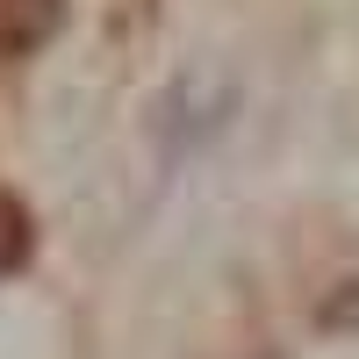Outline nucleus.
Returning <instances> with one entry per match:
<instances>
[{"label": "nucleus", "mask_w": 359, "mask_h": 359, "mask_svg": "<svg viewBox=\"0 0 359 359\" xmlns=\"http://www.w3.org/2000/svg\"><path fill=\"white\" fill-rule=\"evenodd\" d=\"M57 29V0H0V57L36 50Z\"/></svg>", "instance_id": "f257e3e1"}, {"label": "nucleus", "mask_w": 359, "mask_h": 359, "mask_svg": "<svg viewBox=\"0 0 359 359\" xmlns=\"http://www.w3.org/2000/svg\"><path fill=\"white\" fill-rule=\"evenodd\" d=\"M22 259H29V216L0 194V273H15Z\"/></svg>", "instance_id": "f03ea898"}]
</instances>
